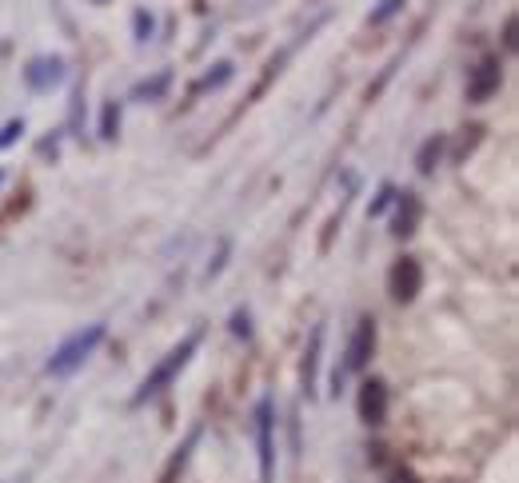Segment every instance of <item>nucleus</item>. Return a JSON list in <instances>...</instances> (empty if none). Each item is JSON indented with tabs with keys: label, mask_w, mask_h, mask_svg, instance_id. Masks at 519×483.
<instances>
[{
	"label": "nucleus",
	"mask_w": 519,
	"mask_h": 483,
	"mask_svg": "<svg viewBox=\"0 0 519 483\" xmlns=\"http://www.w3.org/2000/svg\"><path fill=\"white\" fill-rule=\"evenodd\" d=\"M196 347H200V332L184 336V340H180L176 347H172V352H168L165 360L156 364V368H152L148 375H144V384H140V392L132 395V403H137V408H140V403H148L152 395H160V392H165L168 384H172L180 372L188 368V360H192V355H196Z\"/></svg>",
	"instance_id": "f257e3e1"
},
{
	"label": "nucleus",
	"mask_w": 519,
	"mask_h": 483,
	"mask_svg": "<svg viewBox=\"0 0 519 483\" xmlns=\"http://www.w3.org/2000/svg\"><path fill=\"white\" fill-rule=\"evenodd\" d=\"M104 332H109V327H104V324H89V327H80V332L69 336V340H64L61 347H56V352H52V360L44 364V372H48V375H72V372L80 368V364H84V360H89V355L96 352V347H100Z\"/></svg>",
	"instance_id": "f03ea898"
},
{
	"label": "nucleus",
	"mask_w": 519,
	"mask_h": 483,
	"mask_svg": "<svg viewBox=\"0 0 519 483\" xmlns=\"http://www.w3.org/2000/svg\"><path fill=\"white\" fill-rule=\"evenodd\" d=\"M256 451H260V483L276 479V415H272V400L256 403Z\"/></svg>",
	"instance_id": "7ed1b4c3"
},
{
	"label": "nucleus",
	"mask_w": 519,
	"mask_h": 483,
	"mask_svg": "<svg viewBox=\"0 0 519 483\" xmlns=\"http://www.w3.org/2000/svg\"><path fill=\"white\" fill-rule=\"evenodd\" d=\"M420 288H424V268H420V260H411V256L396 260V264H392V272H388L392 299H396V304H411Z\"/></svg>",
	"instance_id": "20e7f679"
},
{
	"label": "nucleus",
	"mask_w": 519,
	"mask_h": 483,
	"mask_svg": "<svg viewBox=\"0 0 519 483\" xmlns=\"http://www.w3.org/2000/svg\"><path fill=\"white\" fill-rule=\"evenodd\" d=\"M372 352H376V320H372V316H363V320L355 324L352 344H348V352H344L340 368L344 372H363L372 364Z\"/></svg>",
	"instance_id": "39448f33"
},
{
	"label": "nucleus",
	"mask_w": 519,
	"mask_h": 483,
	"mask_svg": "<svg viewBox=\"0 0 519 483\" xmlns=\"http://www.w3.org/2000/svg\"><path fill=\"white\" fill-rule=\"evenodd\" d=\"M499 80H504V69H499L495 56H484V61L472 69V80H467V100L484 104L499 92Z\"/></svg>",
	"instance_id": "423d86ee"
},
{
	"label": "nucleus",
	"mask_w": 519,
	"mask_h": 483,
	"mask_svg": "<svg viewBox=\"0 0 519 483\" xmlns=\"http://www.w3.org/2000/svg\"><path fill=\"white\" fill-rule=\"evenodd\" d=\"M24 80H28V89L33 92L56 89V84L64 80V61L61 56H36V61L24 69Z\"/></svg>",
	"instance_id": "0eeeda50"
},
{
	"label": "nucleus",
	"mask_w": 519,
	"mask_h": 483,
	"mask_svg": "<svg viewBox=\"0 0 519 483\" xmlns=\"http://www.w3.org/2000/svg\"><path fill=\"white\" fill-rule=\"evenodd\" d=\"M360 420L363 423H383L388 420V388L380 380H363L360 384Z\"/></svg>",
	"instance_id": "6e6552de"
},
{
	"label": "nucleus",
	"mask_w": 519,
	"mask_h": 483,
	"mask_svg": "<svg viewBox=\"0 0 519 483\" xmlns=\"http://www.w3.org/2000/svg\"><path fill=\"white\" fill-rule=\"evenodd\" d=\"M196 443H200V428H192V431H188V440L176 448V456L168 459V468L160 471V483H176V479H180V471L188 468V456H192V448H196Z\"/></svg>",
	"instance_id": "1a4fd4ad"
},
{
	"label": "nucleus",
	"mask_w": 519,
	"mask_h": 483,
	"mask_svg": "<svg viewBox=\"0 0 519 483\" xmlns=\"http://www.w3.org/2000/svg\"><path fill=\"white\" fill-rule=\"evenodd\" d=\"M320 352H324V324H316L312 344H307V352H304V388H307V395L316 392V368H320Z\"/></svg>",
	"instance_id": "9d476101"
},
{
	"label": "nucleus",
	"mask_w": 519,
	"mask_h": 483,
	"mask_svg": "<svg viewBox=\"0 0 519 483\" xmlns=\"http://www.w3.org/2000/svg\"><path fill=\"white\" fill-rule=\"evenodd\" d=\"M416 224H420V200L411 196V192H403L400 196V212H396V236H411L416 232Z\"/></svg>",
	"instance_id": "9b49d317"
},
{
	"label": "nucleus",
	"mask_w": 519,
	"mask_h": 483,
	"mask_svg": "<svg viewBox=\"0 0 519 483\" xmlns=\"http://www.w3.org/2000/svg\"><path fill=\"white\" fill-rule=\"evenodd\" d=\"M439 156H444V137H428L424 144H420V152H416V168L428 176V172H436Z\"/></svg>",
	"instance_id": "f8f14e48"
},
{
	"label": "nucleus",
	"mask_w": 519,
	"mask_h": 483,
	"mask_svg": "<svg viewBox=\"0 0 519 483\" xmlns=\"http://www.w3.org/2000/svg\"><path fill=\"white\" fill-rule=\"evenodd\" d=\"M168 84H172V72H156L152 80H140L137 89H132V96H137V100H160Z\"/></svg>",
	"instance_id": "ddd939ff"
},
{
	"label": "nucleus",
	"mask_w": 519,
	"mask_h": 483,
	"mask_svg": "<svg viewBox=\"0 0 519 483\" xmlns=\"http://www.w3.org/2000/svg\"><path fill=\"white\" fill-rule=\"evenodd\" d=\"M117 132H120V104L109 100L100 112V140H117Z\"/></svg>",
	"instance_id": "4468645a"
},
{
	"label": "nucleus",
	"mask_w": 519,
	"mask_h": 483,
	"mask_svg": "<svg viewBox=\"0 0 519 483\" xmlns=\"http://www.w3.org/2000/svg\"><path fill=\"white\" fill-rule=\"evenodd\" d=\"M403 5H408V0H380V5L372 8V16H368V21L376 24V28H380V24H388L396 13H403Z\"/></svg>",
	"instance_id": "2eb2a0df"
},
{
	"label": "nucleus",
	"mask_w": 519,
	"mask_h": 483,
	"mask_svg": "<svg viewBox=\"0 0 519 483\" xmlns=\"http://www.w3.org/2000/svg\"><path fill=\"white\" fill-rule=\"evenodd\" d=\"M228 80H232V64H216V72H208L204 76V80H200V89L196 92H204V89H220V84H228Z\"/></svg>",
	"instance_id": "dca6fc26"
},
{
	"label": "nucleus",
	"mask_w": 519,
	"mask_h": 483,
	"mask_svg": "<svg viewBox=\"0 0 519 483\" xmlns=\"http://www.w3.org/2000/svg\"><path fill=\"white\" fill-rule=\"evenodd\" d=\"M21 132H24V120H8L5 128H0V148H8V144L21 137Z\"/></svg>",
	"instance_id": "f3484780"
},
{
	"label": "nucleus",
	"mask_w": 519,
	"mask_h": 483,
	"mask_svg": "<svg viewBox=\"0 0 519 483\" xmlns=\"http://www.w3.org/2000/svg\"><path fill=\"white\" fill-rule=\"evenodd\" d=\"M132 28H137V41H148V36H152V16L140 8V13L132 16Z\"/></svg>",
	"instance_id": "a211bd4d"
},
{
	"label": "nucleus",
	"mask_w": 519,
	"mask_h": 483,
	"mask_svg": "<svg viewBox=\"0 0 519 483\" xmlns=\"http://www.w3.org/2000/svg\"><path fill=\"white\" fill-rule=\"evenodd\" d=\"M392 200H396V188H392V185H383V188H380V196H376V200H372V216H380V212H383V208H388V204H392Z\"/></svg>",
	"instance_id": "6ab92c4d"
},
{
	"label": "nucleus",
	"mask_w": 519,
	"mask_h": 483,
	"mask_svg": "<svg viewBox=\"0 0 519 483\" xmlns=\"http://www.w3.org/2000/svg\"><path fill=\"white\" fill-rule=\"evenodd\" d=\"M228 248H232V244H228V240H220V252H216L212 264H208V276H220V268H224V260H228Z\"/></svg>",
	"instance_id": "aec40b11"
},
{
	"label": "nucleus",
	"mask_w": 519,
	"mask_h": 483,
	"mask_svg": "<svg viewBox=\"0 0 519 483\" xmlns=\"http://www.w3.org/2000/svg\"><path fill=\"white\" fill-rule=\"evenodd\" d=\"M232 332H236V336H248V332H252V327H248V312H236V316H232Z\"/></svg>",
	"instance_id": "412c9836"
},
{
	"label": "nucleus",
	"mask_w": 519,
	"mask_h": 483,
	"mask_svg": "<svg viewBox=\"0 0 519 483\" xmlns=\"http://www.w3.org/2000/svg\"><path fill=\"white\" fill-rule=\"evenodd\" d=\"M396 483H416V479H411V476H396Z\"/></svg>",
	"instance_id": "4be33fe9"
},
{
	"label": "nucleus",
	"mask_w": 519,
	"mask_h": 483,
	"mask_svg": "<svg viewBox=\"0 0 519 483\" xmlns=\"http://www.w3.org/2000/svg\"><path fill=\"white\" fill-rule=\"evenodd\" d=\"M0 185H5V172H0Z\"/></svg>",
	"instance_id": "5701e85b"
},
{
	"label": "nucleus",
	"mask_w": 519,
	"mask_h": 483,
	"mask_svg": "<svg viewBox=\"0 0 519 483\" xmlns=\"http://www.w3.org/2000/svg\"><path fill=\"white\" fill-rule=\"evenodd\" d=\"M96 5H109V0H96Z\"/></svg>",
	"instance_id": "b1692460"
}]
</instances>
